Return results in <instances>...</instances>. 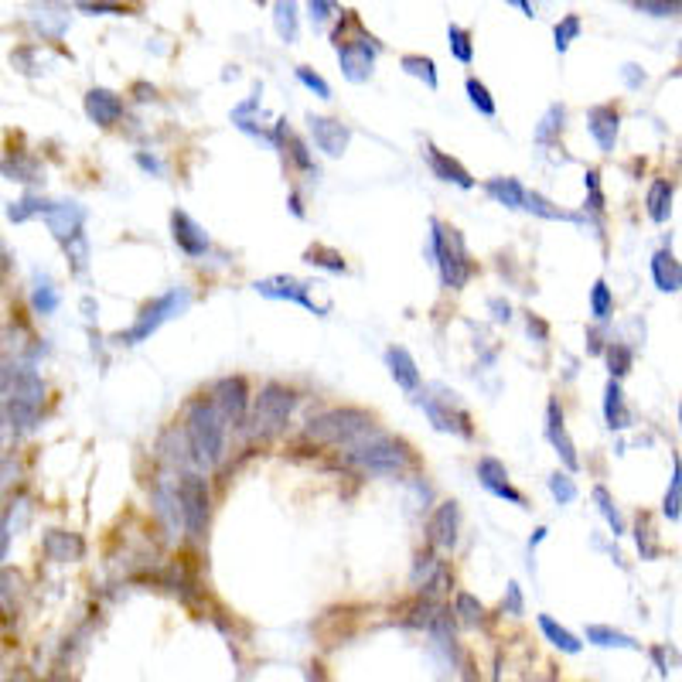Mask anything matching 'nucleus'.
I'll return each mask as SVG.
<instances>
[{"mask_svg":"<svg viewBox=\"0 0 682 682\" xmlns=\"http://www.w3.org/2000/svg\"><path fill=\"white\" fill-rule=\"evenodd\" d=\"M41 399H45V383L35 369L27 365H7L4 369V406H7V420L17 430H31L41 413Z\"/></svg>","mask_w":682,"mask_h":682,"instance_id":"obj_1","label":"nucleus"},{"mask_svg":"<svg viewBox=\"0 0 682 682\" xmlns=\"http://www.w3.org/2000/svg\"><path fill=\"white\" fill-rule=\"evenodd\" d=\"M226 416L219 413L215 399L198 396L184 413V430L192 440V451L198 464H219L222 461V434H226Z\"/></svg>","mask_w":682,"mask_h":682,"instance_id":"obj_2","label":"nucleus"},{"mask_svg":"<svg viewBox=\"0 0 682 682\" xmlns=\"http://www.w3.org/2000/svg\"><path fill=\"white\" fill-rule=\"evenodd\" d=\"M348 464H355L369 475H386L399 477L413 467V454L406 444L386 437V434H369V440H359L348 447Z\"/></svg>","mask_w":682,"mask_h":682,"instance_id":"obj_3","label":"nucleus"},{"mask_svg":"<svg viewBox=\"0 0 682 682\" xmlns=\"http://www.w3.org/2000/svg\"><path fill=\"white\" fill-rule=\"evenodd\" d=\"M369 434H375L372 416L365 410H351V406L328 410L308 424V437L318 440V444H345V447H351V444L365 440Z\"/></svg>","mask_w":682,"mask_h":682,"instance_id":"obj_4","label":"nucleus"},{"mask_svg":"<svg viewBox=\"0 0 682 682\" xmlns=\"http://www.w3.org/2000/svg\"><path fill=\"white\" fill-rule=\"evenodd\" d=\"M430 229H434V243L430 246H434V257H437L440 280H444V287H451V290H461L471 280V273H475V263H471L467 249H464L461 232L440 226L437 219L430 222Z\"/></svg>","mask_w":682,"mask_h":682,"instance_id":"obj_5","label":"nucleus"},{"mask_svg":"<svg viewBox=\"0 0 682 682\" xmlns=\"http://www.w3.org/2000/svg\"><path fill=\"white\" fill-rule=\"evenodd\" d=\"M294 410V393L280 383H267L259 389V399L253 406V424L259 437H273L287 426V416Z\"/></svg>","mask_w":682,"mask_h":682,"instance_id":"obj_6","label":"nucleus"},{"mask_svg":"<svg viewBox=\"0 0 682 682\" xmlns=\"http://www.w3.org/2000/svg\"><path fill=\"white\" fill-rule=\"evenodd\" d=\"M184 304H188V294H184V290H168L164 297L151 300V304H147V308L137 314V324H133L130 331H120V335H116V341L137 345V341H143V338H151L157 328L168 321V318H174V314H178Z\"/></svg>","mask_w":682,"mask_h":682,"instance_id":"obj_7","label":"nucleus"},{"mask_svg":"<svg viewBox=\"0 0 682 682\" xmlns=\"http://www.w3.org/2000/svg\"><path fill=\"white\" fill-rule=\"evenodd\" d=\"M178 502L181 515H184V526L192 536H202L208 526V485L205 477L198 475H184L178 481Z\"/></svg>","mask_w":682,"mask_h":682,"instance_id":"obj_8","label":"nucleus"},{"mask_svg":"<svg viewBox=\"0 0 682 682\" xmlns=\"http://www.w3.org/2000/svg\"><path fill=\"white\" fill-rule=\"evenodd\" d=\"M253 287H257L259 297H270V300H294V304L314 310V314H328V308H324V304H314V297H310V287L304 284V280H297V277H287V273H280V277H267V280H257Z\"/></svg>","mask_w":682,"mask_h":682,"instance_id":"obj_9","label":"nucleus"},{"mask_svg":"<svg viewBox=\"0 0 682 682\" xmlns=\"http://www.w3.org/2000/svg\"><path fill=\"white\" fill-rule=\"evenodd\" d=\"M375 52H379V45H375L365 31L359 35V41H345V45H338V62H341L345 79H351V82H365V79L372 76Z\"/></svg>","mask_w":682,"mask_h":682,"instance_id":"obj_10","label":"nucleus"},{"mask_svg":"<svg viewBox=\"0 0 682 682\" xmlns=\"http://www.w3.org/2000/svg\"><path fill=\"white\" fill-rule=\"evenodd\" d=\"M212 399H215V406H219V413L229 420V424L239 426L246 420V410H249V389H246V379H239V375H226V379H219L215 389H212Z\"/></svg>","mask_w":682,"mask_h":682,"instance_id":"obj_11","label":"nucleus"},{"mask_svg":"<svg viewBox=\"0 0 682 682\" xmlns=\"http://www.w3.org/2000/svg\"><path fill=\"white\" fill-rule=\"evenodd\" d=\"M308 127H310V137H314V143H318V151H324L328 157L345 154L348 137H351L345 123H338V120H331V116L308 113Z\"/></svg>","mask_w":682,"mask_h":682,"instance_id":"obj_12","label":"nucleus"},{"mask_svg":"<svg viewBox=\"0 0 682 682\" xmlns=\"http://www.w3.org/2000/svg\"><path fill=\"white\" fill-rule=\"evenodd\" d=\"M171 236H174V243H178L181 253H188V257H205L208 253L205 229H202L188 212H181V208L171 212Z\"/></svg>","mask_w":682,"mask_h":682,"instance_id":"obj_13","label":"nucleus"},{"mask_svg":"<svg viewBox=\"0 0 682 682\" xmlns=\"http://www.w3.org/2000/svg\"><path fill=\"white\" fill-rule=\"evenodd\" d=\"M546 437H550V444L556 447L560 461L567 464V471H577V467H580L577 447H573L567 426H563V410H560V403H556V399H550V406H546Z\"/></svg>","mask_w":682,"mask_h":682,"instance_id":"obj_14","label":"nucleus"},{"mask_svg":"<svg viewBox=\"0 0 682 682\" xmlns=\"http://www.w3.org/2000/svg\"><path fill=\"white\" fill-rule=\"evenodd\" d=\"M477 481H481L495 498H509L512 505H526L522 491L512 488L509 471H505V464L498 461V457H481V461H477Z\"/></svg>","mask_w":682,"mask_h":682,"instance_id":"obj_15","label":"nucleus"},{"mask_svg":"<svg viewBox=\"0 0 682 682\" xmlns=\"http://www.w3.org/2000/svg\"><path fill=\"white\" fill-rule=\"evenodd\" d=\"M82 215H86V212H82L76 202H52L48 212H45V222H48V229L55 232V239L65 246L82 232Z\"/></svg>","mask_w":682,"mask_h":682,"instance_id":"obj_16","label":"nucleus"},{"mask_svg":"<svg viewBox=\"0 0 682 682\" xmlns=\"http://www.w3.org/2000/svg\"><path fill=\"white\" fill-rule=\"evenodd\" d=\"M618 127H621V116L614 106H593L591 113H587V130H591V137L597 141V147H601V154H611V151H614Z\"/></svg>","mask_w":682,"mask_h":682,"instance_id":"obj_17","label":"nucleus"},{"mask_svg":"<svg viewBox=\"0 0 682 682\" xmlns=\"http://www.w3.org/2000/svg\"><path fill=\"white\" fill-rule=\"evenodd\" d=\"M652 280H656V287L662 294L682 290V263L672 257L669 246H662V249L652 253Z\"/></svg>","mask_w":682,"mask_h":682,"instance_id":"obj_18","label":"nucleus"},{"mask_svg":"<svg viewBox=\"0 0 682 682\" xmlns=\"http://www.w3.org/2000/svg\"><path fill=\"white\" fill-rule=\"evenodd\" d=\"M457 519H461V509L457 502H444L430 519V542L437 550H454L457 542Z\"/></svg>","mask_w":682,"mask_h":682,"instance_id":"obj_19","label":"nucleus"},{"mask_svg":"<svg viewBox=\"0 0 682 682\" xmlns=\"http://www.w3.org/2000/svg\"><path fill=\"white\" fill-rule=\"evenodd\" d=\"M386 365H389V375L396 379V386L403 389V393H416V389H420V369H416L413 355L403 345L389 348Z\"/></svg>","mask_w":682,"mask_h":682,"instance_id":"obj_20","label":"nucleus"},{"mask_svg":"<svg viewBox=\"0 0 682 682\" xmlns=\"http://www.w3.org/2000/svg\"><path fill=\"white\" fill-rule=\"evenodd\" d=\"M86 113H89L92 123L113 127L116 120L123 116V103H120V96L110 89H89L86 92Z\"/></svg>","mask_w":682,"mask_h":682,"instance_id":"obj_21","label":"nucleus"},{"mask_svg":"<svg viewBox=\"0 0 682 682\" xmlns=\"http://www.w3.org/2000/svg\"><path fill=\"white\" fill-rule=\"evenodd\" d=\"M426 161H430V168H434V174H437L440 181H451V184H457V188H475V178L467 174V168L464 164H457L454 157H447L444 151H437L434 143H426Z\"/></svg>","mask_w":682,"mask_h":682,"instance_id":"obj_22","label":"nucleus"},{"mask_svg":"<svg viewBox=\"0 0 682 682\" xmlns=\"http://www.w3.org/2000/svg\"><path fill=\"white\" fill-rule=\"evenodd\" d=\"M604 420L611 430L631 426V413H628V406H624V393H621L618 379H607V386H604Z\"/></svg>","mask_w":682,"mask_h":682,"instance_id":"obj_23","label":"nucleus"},{"mask_svg":"<svg viewBox=\"0 0 682 682\" xmlns=\"http://www.w3.org/2000/svg\"><path fill=\"white\" fill-rule=\"evenodd\" d=\"M645 205H648V219L652 222H669L672 215V181L658 178L648 184V194H645Z\"/></svg>","mask_w":682,"mask_h":682,"instance_id":"obj_24","label":"nucleus"},{"mask_svg":"<svg viewBox=\"0 0 682 682\" xmlns=\"http://www.w3.org/2000/svg\"><path fill=\"white\" fill-rule=\"evenodd\" d=\"M485 192L498 202V205L505 208H526V188L519 184L515 178H491L488 184H485Z\"/></svg>","mask_w":682,"mask_h":682,"instance_id":"obj_25","label":"nucleus"},{"mask_svg":"<svg viewBox=\"0 0 682 682\" xmlns=\"http://www.w3.org/2000/svg\"><path fill=\"white\" fill-rule=\"evenodd\" d=\"M587 642L593 645H601V648H628V652H638L642 645L635 642L631 635H624V631H614V628H607V624H587Z\"/></svg>","mask_w":682,"mask_h":682,"instance_id":"obj_26","label":"nucleus"},{"mask_svg":"<svg viewBox=\"0 0 682 682\" xmlns=\"http://www.w3.org/2000/svg\"><path fill=\"white\" fill-rule=\"evenodd\" d=\"M540 628H542V635H546V638H550L560 652H567V656H577L580 648H583L577 635H570V631L563 628V624H556L550 614H540Z\"/></svg>","mask_w":682,"mask_h":682,"instance_id":"obj_27","label":"nucleus"},{"mask_svg":"<svg viewBox=\"0 0 682 682\" xmlns=\"http://www.w3.org/2000/svg\"><path fill=\"white\" fill-rule=\"evenodd\" d=\"M403 68L410 72L413 79H424L430 89H437L440 79H437V65H434V58H426V55H403Z\"/></svg>","mask_w":682,"mask_h":682,"instance_id":"obj_28","label":"nucleus"},{"mask_svg":"<svg viewBox=\"0 0 682 682\" xmlns=\"http://www.w3.org/2000/svg\"><path fill=\"white\" fill-rule=\"evenodd\" d=\"M304 259H308L310 267H324V270L331 273H348L345 257L338 249H328V246H310L308 253H304Z\"/></svg>","mask_w":682,"mask_h":682,"instance_id":"obj_29","label":"nucleus"},{"mask_svg":"<svg viewBox=\"0 0 682 682\" xmlns=\"http://www.w3.org/2000/svg\"><path fill=\"white\" fill-rule=\"evenodd\" d=\"M45 550H48L52 560H76V556L82 553V542H79L76 536H65V532H48Z\"/></svg>","mask_w":682,"mask_h":682,"instance_id":"obj_30","label":"nucleus"},{"mask_svg":"<svg viewBox=\"0 0 682 682\" xmlns=\"http://www.w3.org/2000/svg\"><path fill=\"white\" fill-rule=\"evenodd\" d=\"M31 308L38 314H52L58 308V290L52 287L48 277H35V290H31Z\"/></svg>","mask_w":682,"mask_h":682,"instance_id":"obj_31","label":"nucleus"},{"mask_svg":"<svg viewBox=\"0 0 682 682\" xmlns=\"http://www.w3.org/2000/svg\"><path fill=\"white\" fill-rule=\"evenodd\" d=\"M48 205H52V202L35 198V194H25L21 202H11V208H7V219H11V222H27L31 215H45V212H48Z\"/></svg>","mask_w":682,"mask_h":682,"instance_id":"obj_32","label":"nucleus"},{"mask_svg":"<svg viewBox=\"0 0 682 682\" xmlns=\"http://www.w3.org/2000/svg\"><path fill=\"white\" fill-rule=\"evenodd\" d=\"M662 512H666V519H672V522L682 515V461L679 457H676V471H672V485H669V491H666Z\"/></svg>","mask_w":682,"mask_h":682,"instance_id":"obj_33","label":"nucleus"},{"mask_svg":"<svg viewBox=\"0 0 682 682\" xmlns=\"http://www.w3.org/2000/svg\"><path fill=\"white\" fill-rule=\"evenodd\" d=\"M273 21H277L280 38H284L287 45H294L297 41V7L294 4H277V7H273Z\"/></svg>","mask_w":682,"mask_h":682,"instance_id":"obj_34","label":"nucleus"},{"mask_svg":"<svg viewBox=\"0 0 682 682\" xmlns=\"http://www.w3.org/2000/svg\"><path fill=\"white\" fill-rule=\"evenodd\" d=\"M631 362H635V351H631L628 345L614 341V345L607 348V365H611V379H618V383H621V375L631 372Z\"/></svg>","mask_w":682,"mask_h":682,"instance_id":"obj_35","label":"nucleus"},{"mask_svg":"<svg viewBox=\"0 0 682 682\" xmlns=\"http://www.w3.org/2000/svg\"><path fill=\"white\" fill-rule=\"evenodd\" d=\"M447 41H451L454 58H457V62H464V65H471V58H475V48H471V35H467L461 25L447 27Z\"/></svg>","mask_w":682,"mask_h":682,"instance_id":"obj_36","label":"nucleus"},{"mask_svg":"<svg viewBox=\"0 0 682 682\" xmlns=\"http://www.w3.org/2000/svg\"><path fill=\"white\" fill-rule=\"evenodd\" d=\"M467 100H471V106H475L477 113H485V116H495V100H491V92L488 86L481 82V79H467Z\"/></svg>","mask_w":682,"mask_h":682,"instance_id":"obj_37","label":"nucleus"},{"mask_svg":"<svg viewBox=\"0 0 682 682\" xmlns=\"http://www.w3.org/2000/svg\"><path fill=\"white\" fill-rule=\"evenodd\" d=\"M591 310L597 321H607L611 318V310H614V297H611V287L604 284V280H597L591 290Z\"/></svg>","mask_w":682,"mask_h":682,"instance_id":"obj_38","label":"nucleus"},{"mask_svg":"<svg viewBox=\"0 0 682 682\" xmlns=\"http://www.w3.org/2000/svg\"><path fill=\"white\" fill-rule=\"evenodd\" d=\"M580 35V17L577 14H567L560 25L553 27V45H556V52H567L570 48V41L577 38Z\"/></svg>","mask_w":682,"mask_h":682,"instance_id":"obj_39","label":"nucleus"},{"mask_svg":"<svg viewBox=\"0 0 682 682\" xmlns=\"http://www.w3.org/2000/svg\"><path fill=\"white\" fill-rule=\"evenodd\" d=\"M526 212H532V215H542V219H577V215H567V212L553 208V202H546L540 192L526 194Z\"/></svg>","mask_w":682,"mask_h":682,"instance_id":"obj_40","label":"nucleus"},{"mask_svg":"<svg viewBox=\"0 0 682 682\" xmlns=\"http://www.w3.org/2000/svg\"><path fill=\"white\" fill-rule=\"evenodd\" d=\"M593 498H597V505H601V515L607 519V526L614 529V536H621V532H624V519H621V512L614 509L611 495H607L604 488H593Z\"/></svg>","mask_w":682,"mask_h":682,"instance_id":"obj_41","label":"nucleus"},{"mask_svg":"<svg viewBox=\"0 0 682 682\" xmlns=\"http://www.w3.org/2000/svg\"><path fill=\"white\" fill-rule=\"evenodd\" d=\"M550 491H553V498L560 505H570L577 498V485H573V477L563 475V471H556V475L550 477Z\"/></svg>","mask_w":682,"mask_h":682,"instance_id":"obj_42","label":"nucleus"},{"mask_svg":"<svg viewBox=\"0 0 682 682\" xmlns=\"http://www.w3.org/2000/svg\"><path fill=\"white\" fill-rule=\"evenodd\" d=\"M457 614H461L464 624H477L481 614H485V607L477 604L471 593H457Z\"/></svg>","mask_w":682,"mask_h":682,"instance_id":"obj_43","label":"nucleus"},{"mask_svg":"<svg viewBox=\"0 0 682 682\" xmlns=\"http://www.w3.org/2000/svg\"><path fill=\"white\" fill-rule=\"evenodd\" d=\"M297 79H300V82H304L310 92H318L321 100H331V86H328V82H324L318 72H310V68H304V65H297Z\"/></svg>","mask_w":682,"mask_h":682,"instance_id":"obj_44","label":"nucleus"},{"mask_svg":"<svg viewBox=\"0 0 682 682\" xmlns=\"http://www.w3.org/2000/svg\"><path fill=\"white\" fill-rule=\"evenodd\" d=\"M560 127H563V106H550V113H546V120H542V127L536 130V141L546 143L550 141V133Z\"/></svg>","mask_w":682,"mask_h":682,"instance_id":"obj_45","label":"nucleus"},{"mask_svg":"<svg viewBox=\"0 0 682 682\" xmlns=\"http://www.w3.org/2000/svg\"><path fill=\"white\" fill-rule=\"evenodd\" d=\"M635 11H642V14H652V17H669V14L679 11V4H666V0H638L635 4Z\"/></svg>","mask_w":682,"mask_h":682,"instance_id":"obj_46","label":"nucleus"},{"mask_svg":"<svg viewBox=\"0 0 682 682\" xmlns=\"http://www.w3.org/2000/svg\"><path fill=\"white\" fill-rule=\"evenodd\" d=\"M65 253H68V259H72L76 273L86 270V236H82V232H79L72 243H65Z\"/></svg>","mask_w":682,"mask_h":682,"instance_id":"obj_47","label":"nucleus"},{"mask_svg":"<svg viewBox=\"0 0 682 682\" xmlns=\"http://www.w3.org/2000/svg\"><path fill=\"white\" fill-rule=\"evenodd\" d=\"M4 171H7V174H14L17 181H31V178H35V161H17V164L4 161Z\"/></svg>","mask_w":682,"mask_h":682,"instance_id":"obj_48","label":"nucleus"},{"mask_svg":"<svg viewBox=\"0 0 682 682\" xmlns=\"http://www.w3.org/2000/svg\"><path fill=\"white\" fill-rule=\"evenodd\" d=\"M331 11H335V4H328V0H310L308 4V14L314 25H321V21H328L331 17Z\"/></svg>","mask_w":682,"mask_h":682,"instance_id":"obj_49","label":"nucleus"},{"mask_svg":"<svg viewBox=\"0 0 682 682\" xmlns=\"http://www.w3.org/2000/svg\"><path fill=\"white\" fill-rule=\"evenodd\" d=\"M290 154H294V161L300 164V168H314V164H310V157H308V147L297 141V137H290Z\"/></svg>","mask_w":682,"mask_h":682,"instance_id":"obj_50","label":"nucleus"},{"mask_svg":"<svg viewBox=\"0 0 682 682\" xmlns=\"http://www.w3.org/2000/svg\"><path fill=\"white\" fill-rule=\"evenodd\" d=\"M79 11H86V14H127L123 7H116V4H79Z\"/></svg>","mask_w":682,"mask_h":682,"instance_id":"obj_51","label":"nucleus"},{"mask_svg":"<svg viewBox=\"0 0 682 682\" xmlns=\"http://www.w3.org/2000/svg\"><path fill=\"white\" fill-rule=\"evenodd\" d=\"M509 614H522V593H519V583H509Z\"/></svg>","mask_w":682,"mask_h":682,"instance_id":"obj_52","label":"nucleus"},{"mask_svg":"<svg viewBox=\"0 0 682 682\" xmlns=\"http://www.w3.org/2000/svg\"><path fill=\"white\" fill-rule=\"evenodd\" d=\"M624 79H628L631 89H638L645 82V72H638V65H624Z\"/></svg>","mask_w":682,"mask_h":682,"instance_id":"obj_53","label":"nucleus"},{"mask_svg":"<svg viewBox=\"0 0 682 682\" xmlns=\"http://www.w3.org/2000/svg\"><path fill=\"white\" fill-rule=\"evenodd\" d=\"M137 161H141V168H147V171H161V164H157L154 157H147V154H141V157H137Z\"/></svg>","mask_w":682,"mask_h":682,"instance_id":"obj_54","label":"nucleus"},{"mask_svg":"<svg viewBox=\"0 0 682 682\" xmlns=\"http://www.w3.org/2000/svg\"><path fill=\"white\" fill-rule=\"evenodd\" d=\"M515 7H522V11H526L529 17H532V14H536V7H532V4H526V0H515Z\"/></svg>","mask_w":682,"mask_h":682,"instance_id":"obj_55","label":"nucleus"},{"mask_svg":"<svg viewBox=\"0 0 682 682\" xmlns=\"http://www.w3.org/2000/svg\"><path fill=\"white\" fill-rule=\"evenodd\" d=\"M679 426H682V406H679Z\"/></svg>","mask_w":682,"mask_h":682,"instance_id":"obj_56","label":"nucleus"}]
</instances>
